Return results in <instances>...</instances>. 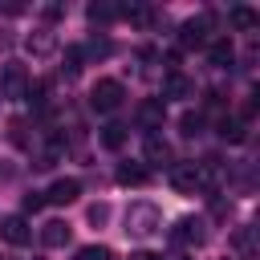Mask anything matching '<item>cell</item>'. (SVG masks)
I'll return each mask as SVG.
<instances>
[{"instance_id": "obj_1", "label": "cell", "mask_w": 260, "mask_h": 260, "mask_svg": "<svg viewBox=\"0 0 260 260\" xmlns=\"http://www.w3.org/2000/svg\"><path fill=\"white\" fill-rule=\"evenodd\" d=\"M122 98H126V89H122V81H114V77H102V81H93V89H89V106H93L98 114L118 110Z\"/></svg>"}, {"instance_id": "obj_2", "label": "cell", "mask_w": 260, "mask_h": 260, "mask_svg": "<svg viewBox=\"0 0 260 260\" xmlns=\"http://www.w3.org/2000/svg\"><path fill=\"white\" fill-rule=\"evenodd\" d=\"M158 223H162V215L150 203H134L126 211V232L130 236H150V232H158Z\"/></svg>"}, {"instance_id": "obj_3", "label": "cell", "mask_w": 260, "mask_h": 260, "mask_svg": "<svg viewBox=\"0 0 260 260\" xmlns=\"http://www.w3.org/2000/svg\"><path fill=\"white\" fill-rule=\"evenodd\" d=\"M0 240L12 244V248H24V244L32 240V228L24 223V215H4V219H0Z\"/></svg>"}, {"instance_id": "obj_4", "label": "cell", "mask_w": 260, "mask_h": 260, "mask_svg": "<svg viewBox=\"0 0 260 260\" xmlns=\"http://www.w3.org/2000/svg\"><path fill=\"white\" fill-rule=\"evenodd\" d=\"M24 89H28V69H24L20 61H8V65H4V77H0V93L24 98Z\"/></svg>"}, {"instance_id": "obj_5", "label": "cell", "mask_w": 260, "mask_h": 260, "mask_svg": "<svg viewBox=\"0 0 260 260\" xmlns=\"http://www.w3.org/2000/svg\"><path fill=\"white\" fill-rule=\"evenodd\" d=\"M171 187H175L179 195H195V187H199V167H195V162L171 167Z\"/></svg>"}, {"instance_id": "obj_6", "label": "cell", "mask_w": 260, "mask_h": 260, "mask_svg": "<svg viewBox=\"0 0 260 260\" xmlns=\"http://www.w3.org/2000/svg\"><path fill=\"white\" fill-rule=\"evenodd\" d=\"M207 24H211V16H195V20H187V24L179 28V45H183V49H199V45L207 41Z\"/></svg>"}, {"instance_id": "obj_7", "label": "cell", "mask_w": 260, "mask_h": 260, "mask_svg": "<svg viewBox=\"0 0 260 260\" xmlns=\"http://www.w3.org/2000/svg\"><path fill=\"white\" fill-rule=\"evenodd\" d=\"M81 195V183L77 179H57L49 191H45V203H57V207H65V203H73Z\"/></svg>"}, {"instance_id": "obj_8", "label": "cell", "mask_w": 260, "mask_h": 260, "mask_svg": "<svg viewBox=\"0 0 260 260\" xmlns=\"http://www.w3.org/2000/svg\"><path fill=\"white\" fill-rule=\"evenodd\" d=\"M203 219H179L175 228H171V240L175 244H203Z\"/></svg>"}, {"instance_id": "obj_9", "label": "cell", "mask_w": 260, "mask_h": 260, "mask_svg": "<svg viewBox=\"0 0 260 260\" xmlns=\"http://www.w3.org/2000/svg\"><path fill=\"white\" fill-rule=\"evenodd\" d=\"M207 57H211V65L228 69V65H232V57H236V45H232L228 37H215V41L207 45Z\"/></svg>"}, {"instance_id": "obj_10", "label": "cell", "mask_w": 260, "mask_h": 260, "mask_svg": "<svg viewBox=\"0 0 260 260\" xmlns=\"http://www.w3.org/2000/svg\"><path fill=\"white\" fill-rule=\"evenodd\" d=\"M118 183H122V187H146V183H150V171L138 167V162H122V167H118Z\"/></svg>"}, {"instance_id": "obj_11", "label": "cell", "mask_w": 260, "mask_h": 260, "mask_svg": "<svg viewBox=\"0 0 260 260\" xmlns=\"http://www.w3.org/2000/svg\"><path fill=\"white\" fill-rule=\"evenodd\" d=\"M41 244H45V248H65V244H69V223L49 219V223H45V232H41Z\"/></svg>"}, {"instance_id": "obj_12", "label": "cell", "mask_w": 260, "mask_h": 260, "mask_svg": "<svg viewBox=\"0 0 260 260\" xmlns=\"http://www.w3.org/2000/svg\"><path fill=\"white\" fill-rule=\"evenodd\" d=\"M57 49V37H53V28H37L32 37H28V53L32 57H49Z\"/></svg>"}, {"instance_id": "obj_13", "label": "cell", "mask_w": 260, "mask_h": 260, "mask_svg": "<svg viewBox=\"0 0 260 260\" xmlns=\"http://www.w3.org/2000/svg\"><path fill=\"white\" fill-rule=\"evenodd\" d=\"M191 89H195V85H191L179 69H171L167 81H162V98H191Z\"/></svg>"}, {"instance_id": "obj_14", "label": "cell", "mask_w": 260, "mask_h": 260, "mask_svg": "<svg viewBox=\"0 0 260 260\" xmlns=\"http://www.w3.org/2000/svg\"><path fill=\"white\" fill-rule=\"evenodd\" d=\"M162 114H167V110H162V98H146V102L138 106V122H142V126H162Z\"/></svg>"}, {"instance_id": "obj_15", "label": "cell", "mask_w": 260, "mask_h": 260, "mask_svg": "<svg viewBox=\"0 0 260 260\" xmlns=\"http://www.w3.org/2000/svg\"><path fill=\"white\" fill-rule=\"evenodd\" d=\"M232 24H236L240 32H252V28L260 24V12L248 8V4H236V8H232Z\"/></svg>"}, {"instance_id": "obj_16", "label": "cell", "mask_w": 260, "mask_h": 260, "mask_svg": "<svg viewBox=\"0 0 260 260\" xmlns=\"http://www.w3.org/2000/svg\"><path fill=\"white\" fill-rule=\"evenodd\" d=\"M146 162H154V167H167L171 162V146L162 138H154V134L146 138Z\"/></svg>"}, {"instance_id": "obj_17", "label": "cell", "mask_w": 260, "mask_h": 260, "mask_svg": "<svg viewBox=\"0 0 260 260\" xmlns=\"http://www.w3.org/2000/svg\"><path fill=\"white\" fill-rule=\"evenodd\" d=\"M102 146H106V150H122V146H126V126H118V122L102 126Z\"/></svg>"}, {"instance_id": "obj_18", "label": "cell", "mask_w": 260, "mask_h": 260, "mask_svg": "<svg viewBox=\"0 0 260 260\" xmlns=\"http://www.w3.org/2000/svg\"><path fill=\"white\" fill-rule=\"evenodd\" d=\"M219 138H228V142H244L248 130H244L240 118H223V122H219Z\"/></svg>"}, {"instance_id": "obj_19", "label": "cell", "mask_w": 260, "mask_h": 260, "mask_svg": "<svg viewBox=\"0 0 260 260\" xmlns=\"http://www.w3.org/2000/svg\"><path fill=\"white\" fill-rule=\"evenodd\" d=\"M81 61H85V49H81V45H69V49H65V73L77 77V73H81Z\"/></svg>"}, {"instance_id": "obj_20", "label": "cell", "mask_w": 260, "mask_h": 260, "mask_svg": "<svg viewBox=\"0 0 260 260\" xmlns=\"http://www.w3.org/2000/svg\"><path fill=\"white\" fill-rule=\"evenodd\" d=\"M24 98H28L32 106H45V102H49V81H37V85H28V89H24Z\"/></svg>"}, {"instance_id": "obj_21", "label": "cell", "mask_w": 260, "mask_h": 260, "mask_svg": "<svg viewBox=\"0 0 260 260\" xmlns=\"http://www.w3.org/2000/svg\"><path fill=\"white\" fill-rule=\"evenodd\" d=\"M179 126H183V134H187V138H195V134L203 130V118H199V114H183V118H179Z\"/></svg>"}, {"instance_id": "obj_22", "label": "cell", "mask_w": 260, "mask_h": 260, "mask_svg": "<svg viewBox=\"0 0 260 260\" xmlns=\"http://www.w3.org/2000/svg\"><path fill=\"white\" fill-rule=\"evenodd\" d=\"M77 260H114V256H110V248L89 244V248H81V252H77Z\"/></svg>"}, {"instance_id": "obj_23", "label": "cell", "mask_w": 260, "mask_h": 260, "mask_svg": "<svg viewBox=\"0 0 260 260\" xmlns=\"http://www.w3.org/2000/svg\"><path fill=\"white\" fill-rule=\"evenodd\" d=\"M118 8L114 4H89V20H114Z\"/></svg>"}, {"instance_id": "obj_24", "label": "cell", "mask_w": 260, "mask_h": 260, "mask_svg": "<svg viewBox=\"0 0 260 260\" xmlns=\"http://www.w3.org/2000/svg\"><path fill=\"white\" fill-rule=\"evenodd\" d=\"M45 207V191H28L24 195V211H41Z\"/></svg>"}, {"instance_id": "obj_25", "label": "cell", "mask_w": 260, "mask_h": 260, "mask_svg": "<svg viewBox=\"0 0 260 260\" xmlns=\"http://www.w3.org/2000/svg\"><path fill=\"white\" fill-rule=\"evenodd\" d=\"M89 219H93V223H106V219H110V207H106V203H93V207H89Z\"/></svg>"}, {"instance_id": "obj_26", "label": "cell", "mask_w": 260, "mask_h": 260, "mask_svg": "<svg viewBox=\"0 0 260 260\" xmlns=\"http://www.w3.org/2000/svg\"><path fill=\"white\" fill-rule=\"evenodd\" d=\"M12 142L24 146V122H12Z\"/></svg>"}, {"instance_id": "obj_27", "label": "cell", "mask_w": 260, "mask_h": 260, "mask_svg": "<svg viewBox=\"0 0 260 260\" xmlns=\"http://www.w3.org/2000/svg\"><path fill=\"white\" fill-rule=\"evenodd\" d=\"M130 260H162V256H154V252H134Z\"/></svg>"}]
</instances>
